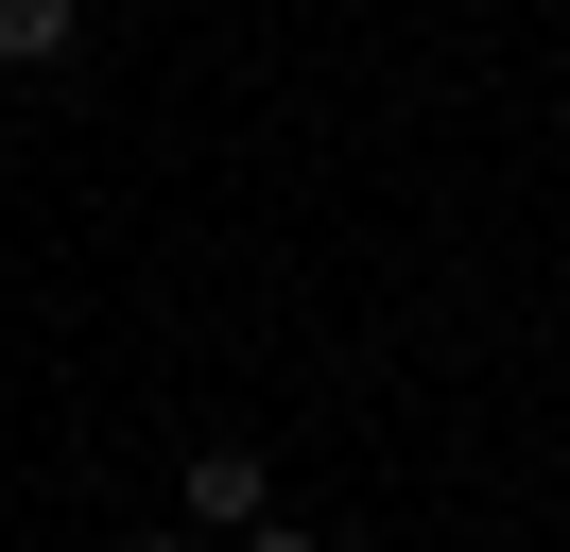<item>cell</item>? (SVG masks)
<instances>
[{
	"mask_svg": "<svg viewBox=\"0 0 570 552\" xmlns=\"http://www.w3.org/2000/svg\"><path fill=\"white\" fill-rule=\"evenodd\" d=\"M243 552H328V535H312V518H259V535H243Z\"/></svg>",
	"mask_w": 570,
	"mask_h": 552,
	"instance_id": "3957f363",
	"label": "cell"
},
{
	"mask_svg": "<svg viewBox=\"0 0 570 552\" xmlns=\"http://www.w3.org/2000/svg\"><path fill=\"white\" fill-rule=\"evenodd\" d=\"M70 52H87L70 0H0V69H70Z\"/></svg>",
	"mask_w": 570,
	"mask_h": 552,
	"instance_id": "7a4b0ae2",
	"label": "cell"
},
{
	"mask_svg": "<svg viewBox=\"0 0 570 552\" xmlns=\"http://www.w3.org/2000/svg\"><path fill=\"white\" fill-rule=\"evenodd\" d=\"M105 552H208V535H105Z\"/></svg>",
	"mask_w": 570,
	"mask_h": 552,
	"instance_id": "277c9868",
	"label": "cell"
},
{
	"mask_svg": "<svg viewBox=\"0 0 570 552\" xmlns=\"http://www.w3.org/2000/svg\"><path fill=\"white\" fill-rule=\"evenodd\" d=\"M277 518V466H259V432H208L174 466V535H259Z\"/></svg>",
	"mask_w": 570,
	"mask_h": 552,
	"instance_id": "6da1fadb",
	"label": "cell"
}]
</instances>
